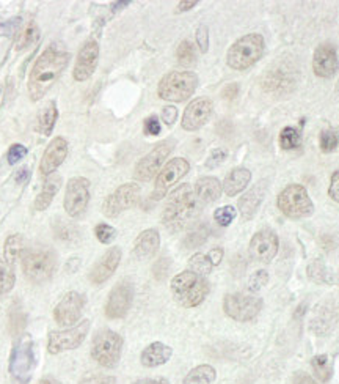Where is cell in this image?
Here are the masks:
<instances>
[{
    "instance_id": "14",
    "label": "cell",
    "mask_w": 339,
    "mask_h": 384,
    "mask_svg": "<svg viewBox=\"0 0 339 384\" xmlns=\"http://www.w3.org/2000/svg\"><path fill=\"white\" fill-rule=\"evenodd\" d=\"M190 171L189 161L184 158H174L168 161L165 166L161 168V172L157 173L156 183H154V191H153V199L161 200L167 195L172 186L176 184L181 178L187 175V172Z\"/></svg>"
},
{
    "instance_id": "64",
    "label": "cell",
    "mask_w": 339,
    "mask_h": 384,
    "mask_svg": "<svg viewBox=\"0 0 339 384\" xmlns=\"http://www.w3.org/2000/svg\"><path fill=\"white\" fill-rule=\"evenodd\" d=\"M336 132H338V137H339V130H338V131H336Z\"/></svg>"
},
{
    "instance_id": "27",
    "label": "cell",
    "mask_w": 339,
    "mask_h": 384,
    "mask_svg": "<svg viewBox=\"0 0 339 384\" xmlns=\"http://www.w3.org/2000/svg\"><path fill=\"white\" fill-rule=\"evenodd\" d=\"M195 194L203 205H209L220 199L223 192V184H221L215 177H203L195 184Z\"/></svg>"
},
{
    "instance_id": "56",
    "label": "cell",
    "mask_w": 339,
    "mask_h": 384,
    "mask_svg": "<svg viewBox=\"0 0 339 384\" xmlns=\"http://www.w3.org/2000/svg\"><path fill=\"white\" fill-rule=\"evenodd\" d=\"M221 95H223V98H225V100H228V101L235 100V98L239 95V85L235 84V82L228 84L225 87V89H223V91H221Z\"/></svg>"
},
{
    "instance_id": "55",
    "label": "cell",
    "mask_w": 339,
    "mask_h": 384,
    "mask_svg": "<svg viewBox=\"0 0 339 384\" xmlns=\"http://www.w3.org/2000/svg\"><path fill=\"white\" fill-rule=\"evenodd\" d=\"M223 249L221 247H214L210 249L209 254H208V259L210 263H212V266H219L221 263V260H223Z\"/></svg>"
},
{
    "instance_id": "50",
    "label": "cell",
    "mask_w": 339,
    "mask_h": 384,
    "mask_svg": "<svg viewBox=\"0 0 339 384\" xmlns=\"http://www.w3.org/2000/svg\"><path fill=\"white\" fill-rule=\"evenodd\" d=\"M325 274V268L322 263H319V261H315L311 266L308 268V276L309 279H313L314 282H324L322 276Z\"/></svg>"
},
{
    "instance_id": "19",
    "label": "cell",
    "mask_w": 339,
    "mask_h": 384,
    "mask_svg": "<svg viewBox=\"0 0 339 384\" xmlns=\"http://www.w3.org/2000/svg\"><path fill=\"white\" fill-rule=\"evenodd\" d=\"M99 59V44L95 40H90L84 46H82L77 59H75V65L73 69V78L77 82H84V80L90 79L95 69L98 67Z\"/></svg>"
},
{
    "instance_id": "20",
    "label": "cell",
    "mask_w": 339,
    "mask_h": 384,
    "mask_svg": "<svg viewBox=\"0 0 339 384\" xmlns=\"http://www.w3.org/2000/svg\"><path fill=\"white\" fill-rule=\"evenodd\" d=\"M214 104L209 98H196L185 107L183 115V128L185 131H196L208 123L212 115Z\"/></svg>"
},
{
    "instance_id": "17",
    "label": "cell",
    "mask_w": 339,
    "mask_h": 384,
    "mask_svg": "<svg viewBox=\"0 0 339 384\" xmlns=\"http://www.w3.org/2000/svg\"><path fill=\"white\" fill-rule=\"evenodd\" d=\"M85 298L77 292H68L54 309V318L60 326H73L80 320L84 312Z\"/></svg>"
},
{
    "instance_id": "49",
    "label": "cell",
    "mask_w": 339,
    "mask_h": 384,
    "mask_svg": "<svg viewBox=\"0 0 339 384\" xmlns=\"http://www.w3.org/2000/svg\"><path fill=\"white\" fill-rule=\"evenodd\" d=\"M145 134H148V136H157V134H161V121L159 119L156 117V115H151V117H148L145 120Z\"/></svg>"
},
{
    "instance_id": "39",
    "label": "cell",
    "mask_w": 339,
    "mask_h": 384,
    "mask_svg": "<svg viewBox=\"0 0 339 384\" xmlns=\"http://www.w3.org/2000/svg\"><path fill=\"white\" fill-rule=\"evenodd\" d=\"M176 57H178V62L183 67L192 65V63H195V59H196L195 46L192 44L189 40H184V42H181L179 46H178Z\"/></svg>"
},
{
    "instance_id": "3",
    "label": "cell",
    "mask_w": 339,
    "mask_h": 384,
    "mask_svg": "<svg viewBox=\"0 0 339 384\" xmlns=\"http://www.w3.org/2000/svg\"><path fill=\"white\" fill-rule=\"evenodd\" d=\"M209 290L208 279L190 270L179 272L172 281L173 298L183 307L200 306L209 295Z\"/></svg>"
},
{
    "instance_id": "58",
    "label": "cell",
    "mask_w": 339,
    "mask_h": 384,
    "mask_svg": "<svg viewBox=\"0 0 339 384\" xmlns=\"http://www.w3.org/2000/svg\"><path fill=\"white\" fill-rule=\"evenodd\" d=\"M132 384H170L167 378L157 376V378H142V380L134 381Z\"/></svg>"
},
{
    "instance_id": "40",
    "label": "cell",
    "mask_w": 339,
    "mask_h": 384,
    "mask_svg": "<svg viewBox=\"0 0 339 384\" xmlns=\"http://www.w3.org/2000/svg\"><path fill=\"white\" fill-rule=\"evenodd\" d=\"M189 266H190V271H194V272H196V274H201V276L209 274L214 268L212 263L209 261L208 255H204V254H195L194 257L190 259Z\"/></svg>"
},
{
    "instance_id": "62",
    "label": "cell",
    "mask_w": 339,
    "mask_h": 384,
    "mask_svg": "<svg viewBox=\"0 0 339 384\" xmlns=\"http://www.w3.org/2000/svg\"><path fill=\"white\" fill-rule=\"evenodd\" d=\"M129 5V2H118V3H113V7H116L115 10H120L121 7H127Z\"/></svg>"
},
{
    "instance_id": "48",
    "label": "cell",
    "mask_w": 339,
    "mask_h": 384,
    "mask_svg": "<svg viewBox=\"0 0 339 384\" xmlns=\"http://www.w3.org/2000/svg\"><path fill=\"white\" fill-rule=\"evenodd\" d=\"M226 156H228V151L225 148H215L209 156V159L206 162V167H209V168L219 167L220 164H223Z\"/></svg>"
},
{
    "instance_id": "23",
    "label": "cell",
    "mask_w": 339,
    "mask_h": 384,
    "mask_svg": "<svg viewBox=\"0 0 339 384\" xmlns=\"http://www.w3.org/2000/svg\"><path fill=\"white\" fill-rule=\"evenodd\" d=\"M121 249L120 247H110L107 252H105L101 259H99L98 263L91 268L89 279L93 285H101L107 282L110 277L113 276L116 268L120 266L121 261Z\"/></svg>"
},
{
    "instance_id": "35",
    "label": "cell",
    "mask_w": 339,
    "mask_h": 384,
    "mask_svg": "<svg viewBox=\"0 0 339 384\" xmlns=\"http://www.w3.org/2000/svg\"><path fill=\"white\" fill-rule=\"evenodd\" d=\"M311 365L315 376L320 383H329L333 375V365L327 354H318L311 359Z\"/></svg>"
},
{
    "instance_id": "6",
    "label": "cell",
    "mask_w": 339,
    "mask_h": 384,
    "mask_svg": "<svg viewBox=\"0 0 339 384\" xmlns=\"http://www.w3.org/2000/svg\"><path fill=\"white\" fill-rule=\"evenodd\" d=\"M22 271L32 283H44L57 271V259L49 249H30L22 257Z\"/></svg>"
},
{
    "instance_id": "52",
    "label": "cell",
    "mask_w": 339,
    "mask_h": 384,
    "mask_svg": "<svg viewBox=\"0 0 339 384\" xmlns=\"http://www.w3.org/2000/svg\"><path fill=\"white\" fill-rule=\"evenodd\" d=\"M178 119V109L174 106H165L162 109V120L165 121V125L172 126Z\"/></svg>"
},
{
    "instance_id": "8",
    "label": "cell",
    "mask_w": 339,
    "mask_h": 384,
    "mask_svg": "<svg viewBox=\"0 0 339 384\" xmlns=\"http://www.w3.org/2000/svg\"><path fill=\"white\" fill-rule=\"evenodd\" d=\"M277 207L284 216L291 219H302L311 216L314 211L313 200L309 199L308 191L302 184H289L280 192Z\"/></svg>"
},
{
    "instance_id": "25",
    "label": "cell",
    "mask_w": 339,
    "mask_h": 384,
    "mask_svg": "<svg viewBox=\"0 0 339 384\" xmlns=\"http://www.w3.org/2000/svg\"><path fill=\"white\" fill-rule=\"evenodd\" d=\"M266 189H267V183L259 182L258 184H255L248 192H245L241 199H239V213H241L244 220H250L255 218V214H256V211H258L262 199H264Z\"/></svg>"
},
{
    "instance_id": "9",
    "label": "cell",
    "mask_w": 339,
    "mask_h": 384,
    "mask_svg": "<svg viewBox=\"0 0 339 384\" xmlns=\"http://www.w3.org/2000/svg\"><path fill=\"white\" fill-rule=\"evenodd\" d=\"M33 340L28 335H24L16 343L10 356V374L19 384H27L30 381L33 369L37 367L35 359Z\"/></svg>"
},
{
    "instance_id": "45",
    "label": "cell",
    "mask_w": 339,
    "mask_h": 384,
    "mask_svg": "<svg viewBox=\"0 0 339 384\" xmlns=\"http://www.w3.org/2000/svg\"><path fill=\"white\" fill-rule=\"evenodd\" d=\"M26 155H27V147H26V145H22V143H13V145H11V147H10L8 155H7L8 164H10V166L17 164V162H19L22 158H26Z\"/></svg>"
},
{
    "instance_id": "12",
    "label": "cell",
    "mask_w": 339,
    "mask_h": 384,
    "mask_svg": "<svg viewBox=\"0 0 339 384\" xmlns=\"http://www.w3.org/2000/svg\"><path fill=\"white\" fill-rule=\"evenodd\" d=\"M173 148V141H163L157 143L148 155L143 156L137 162L136 168H134V177H136V180H138V182H149V180H153L161 172V167L163 166V162H165Z\"/></svg>"
},
{
    "instance_id": "32",
    "label": "cell",
    "mask_w": 339,
    "mask_h": 384,
    "mask_svg": "<svg viewBox=\"0 0 339 384\" xmlns=\"http://www.w3.org/2000/svg\"><path fill=\"white\" fill-rule=\"evenodd\" d=\"M39 37H41V33H39V27H38L37 22H35V21L27 22V24L22 27L19 37H17L16 49L17 51H24V49L32 48L33 44L38 43Z\"/></svg>"
},
{
    "instance_id": "57",
    "label": "cell",
    "mask_w": 339,
    "mask_h": 384,
    "mask_svg": "<svg viewBox=\"0 0 339 384\" xmlns=\"http://www.w3.org/2000/svg\"><path fill=\"white\" fill-rule=\"evenodd\" d=\"M28 178H30V171H28L27 167L19 168V171H17V172H16V175H15L16 183H19V184L27 183V182H28Z\"/></svg>"
},
{
    "instance_id": "2",
    "label": "cell",
    "mask_w": 339,
    "mask_h": 384,
    "mask_svg": "<svg viewBox=\"0 0 339 384\" xmlns=\"http://www.w3.org/2000/svg\"><path fill=\"white\" fill-rule=\"evenodd\" d=\"M203 207L195 189L190 184H181L168 195L162 213V224L170 232L183 230L200 216Z\"/></svg>"
},
{
    "instance_id": "63",
    "label": "cell",
    "mask_w": 339,
    "mask_h": 384,
    "mask_svg": "<svg viewBox=\"0 0 339 384\" xmlns=\"http://www.w3.org/2000/svg\"><path fill=\"white\" fill-rule=\"evenodd\" d=\"M336 90H339V82H338V87H336Z\"/></svg>"
},
{
    "instance_id": "34",
    "label": "cell",
    "mask_w": 339,
    "mask_h": 384,
    "mask_svg": "<svg viewBox=\"0 0 339 384\" xmlns=\"http://www.w3.org/2000/svg\"><path fill=\"white\" fill-rule=\"evenodd\" d=\"M54 234L58 241L66 244H75L80 240V232L77 229V225L65 222V220H58L54 225Z\"/></svg>"
},
{
    "instance_id": "28",
    "label": "cell",
    "mask_w": 339,
    "mask_h": 384,
    "mask_svg": "<svg viewBox=\"0 0 339 384\" xmlns=\"http://www.w3.org/2000/svg\"><path fill=\"white\" fill-rule=\"evenodd\" d=\"M251 182V172L247 167H236L228 173L223 182V191L228 197H235L247 188Z\"/></svg>"
},
{
    "instance_id": "60",
    "label": "cell",
    "mask_w": 339,
    "mask_h": 384,
    "mask_svg": "<svg viewBox=\"0 0 339 384\" xmlns=\"http://www.w3.org/2000/svg\"><path fill=\"white\" fill-rule=\"evenodd\" d=\"M196 0H192V2H179L178 3V13H184V11H189L194 7H196Z\"/></svg>"
},
{
    "instance_id": "30",
    "label": "cell",
    "mask_w": 339,
    "mask_h": 384,
    "mask_svg": "<svg viewBox=\"0 0 339 384\" xmlns=\"http://www.w3.org/2000/svg\"><path fill=\"white\" fill-rule=\"evenodd\" d=\"M58 119V109L55 101H49L44 107H41L37 117V131L43 136H49L54 130L55 121Z\"/></svg>"
},
{
    "instance_id": "7",
    "label": "cell",
    "mask_w": 339,
    "mask_h": 384,
    "mask_svg": "<svg viewBox=\"0 0 339 384\" xmlns=\"http://www.w3.org/2000/svg\"><path fill=\"white\" fill-rule=\"evenodd\" d=\"M122 337L112 329H102L93 337L91 358L105 369H113L120 363L122 353Z\"/></svg>"
},
{
    "instance_id": "16",
    "label": "cell",
    "mask_w": 339,
    "mask_h": 384,
    "mask_svg": "<svg viewBox=\"0 0 339 384\" xmlns=\"http://www.w3.org/2000/svg\"><path fill=\"white\" fill-rule=\"evenodd\" d=\"M134 299V287L129 282H120L115 285L109 295L105 304V317L110 320H120L127 315Z\"/></svg>"
},
{
    "instance_id": "13",
    "label": "cell",
    "mask_w": 339,
    "mask_h": 384,
    "mask_svg": "<svg viewBox=\"0 0 339 384\" xmlns=\"http://www.w3.org/2000/svg\"><path fill=\"white\" fill-rule=\"evenodd\" d=\"M90 203V182L84 177H74L66 184L65 211L68 216L79 218L85 213Z\"/></svg>"
},
{
    "instance_id": "24",
    "label": "cell",
    "mask_w": 339,
    "mask_h": 384,
    "mask_svg": "<svg viewBox=\"0 0 339 384\" xmlns=\"http://www.w3.org/2000/svg\"><path fill=\"white\" fill-rule=\"evenodd\" d=\"M161 246V235L156 229L143 230L134 243V257L137 260L153 259Z\"/></svg>"
},
{
    "instance_id": "59",
    "label": "cell",
    "mask_w": 339,
    "mask_h": 384,
    "mask_svg": "<svg viewBox=\"0 0 339 384\" xmlns=\"http://www.w3.org/2000/svg\"><path fill=\"white\" fill-rule=\"evenodd\" d=\"M292 384H315V381L308 374H302V372H299V374H295L294 380H292Z\"/></svg>"
},
{
    "instance_id": "26",
    "label": "cell",
    "mask_w": 339,
    "mask_h": 384,
    "mask_svg": "<svg viewBox=\"0 0 339 384\" xmlns=\"http://www.w3.org/2000/svg\"><path fill=\"white\" fill-rule=\"evenodd\" d=\"M173 356V348L165 345L162 342H153L151 345H148L140 354V363L145 367L148 369H154L159 367V365L167 364L170 358Z\"/></svg>"
},
{
    "instance_id": "15",
    "label": "cell",
    "mask_w": 339,
    "mask_h": 384,
    "mask_svg": "<svg viewBox=\"0 0 339 384\" xmlns=\"http://www.w3.org/2000/svg\"><path fill=\"white\" fill-rule=\"evenodd\" d=\"M140 186L136 183L121 184L118 189H115L102 203V213L107 218L120 216L122 211L131 209L138 202Z\"/></svg>"
},
{
    "instance_id": "22",
    "label": "cell",
    "mask_w": 339,
    "mask_h": 384,
    "mask_svg": "<svg viewBox=\"0 0 339 384\" xmlns=\"http://www.w3.org/2000/svg\"><path fill=\"white\" fill-rule=\"evenodd\" d=\"M68 156V142L63 137L52 139L48 148L44 150L43 158L39 162V173L43 177H51Z\"/></svg>"
},
{
    "instance_id": "33",
    "label": "cell",
    "mask_w": 339,
    "mask_h": 384,
    "mask_svg": "<svg viewBox=\"0 0 339 384\" xmlns=\"http://www.w3.org/2000/svg\"><path fill=\"white\" fill-rule=\"evenodd\" d=\"M24 251V238L19 234L10 235L3 244V260L10 265H15V261L21 257Z\"/></svg>"
},
{
    "instance_id": "38",
    "label": "cell",
    "mask_w": 339,
    "mask_h": 384,
    "mask_svg": "<svg viewBox=\"0 0 339 384\" xmlns=\"http://www.w3.org/2000/svg\"><path fill=\"white\" fill-rule=\"evenodd\" d=\"M300 143H302L300 131L295 130V128L288 126V128H284L282 134H280V145H282L283 150L299 148Z\"/></svg>"
},
{
    "instance_id": "37",
    "label": "cell",
    "mask_w": 339,
    "mask_h": 384,
    "mask_svg": "<svg viewBox=\"0 0 339 384\" xmlns=\"http://www.w3.org/2000/svg\"><path fill=\"white\" fill-rule=\"evenodd\" d=\"M208 236H209V229H208V225H198V227H195L194 230L190 232L189 235H187V236L184 238L183 246H184L185 249L200 247L203 243H206Z\"/></svg>"
},
{
    "instance_id": "31",
    "label": "cell",
    "mask_w": 339,
    "mask_h": 384,
    "mask_svg": "<svg viewBox=\"0 0 339 384\" xmlns=\"http://www.w3.org/2000/svg\"><path fill=\"white\" fill-rule=\"evenodd\" d=\"M217 378V372L209 364L198 365L185 375L183 384H212Z\"/></svg>"
},
{
    "instance_id": "43",
    "label": "cell",
    "mask_w": 339,
    "mask_h": 384,
    "mask_svg": "<svg viewBox=\"0 0 339 384\" xmlns=\"http://www.w3.org/2000/svg\"><path fill=\"white\" fill-rule=\"evenodd\" d=\"M95 235H96L99 243L110 244V243L115 241L116 230L113 229L112 225H109V224H98L95 227Z\"/></svg>"
},
{
    "instance_id": "47",
    "label": "cell",
    "mask_w": 339,
    "mask_h": 384,
    "mask_svg": "<svg viewBox=\"0 0 339 384\" xmlns=\"http://www.w3.org/2000/svg\"><path fill=\"white\" fill-rule=\"evenodd\" d=\"M196 44L203 54L209 51V28L208 26H200L196 28Z\"/></svg>"
},
{
    "instance_id": "21",
    "label": "cell",
    "mask_w": 339,
    "mask_h": 384,
    "mask_svg": "<svg viewBox=\"0 0 339 384\" xmlns=\"http://www.w3.org/2000/svg\"><path fill=\"white\" fill-rule=\"evenodd\" d=\"M339 60L336 48L330 43L318 46L313 55V71L322 79H330L338 73Z\"/></svg>"
},
{
    "instance_id": "36",
    "label": "cell",
    "mask_w": 339,
    "mask_h": 384,
    "mask_svg": "<svg viewBox=\"0 0 339 384\" xmlns=\"http://www.w3.org/2000/svg\"><path fill=\"white\" fill-rule=\"evenodd\" d=\"M16 274L13 270V265L7 263V261L0 259V295H7L15 287Z\"/></svg>"
},
{
    "instance_id": "53",
    "label": "cell",
    "mask_w": 339,
    "mask_h": 384,
    "mask_svg": "<svg viewBox=\"0 0 339 384\" xmlns=\"http://www.w3.org/2000/svg\"><path fill=\"white\" fill-rule=\"evenodd\" d=\"M329 195L333 200L339 203V171H336L331 175L330 186H329Z\"/></svg>"
},
{
    "instance_id": "11",
    "label": "cell",
    "mask_w": 339,
    "mask_h": 384,
    "mask_svg": "<svg viewBox=\"0 0 339 384\" xmlns=\"http://www.w3.org/2000/svg\"><path fill=\"white\" fill-rule=\"evenodd\" d=\"M90 323V320H84L68 329L52 331L48 335V351L51 354H60L79 348L89 334Z\"/></svg>"
},
{
    "instance_id": "46",
    "label": "cell",
    "mask_w": 339,
    "mask_h": 384,
    "mask_svg": "<svg viewBox=\"0 0 339 384\" xmlns=\"http://www.w3.org/2000/svg\"><path fill=\"white\" fill-rule=\"evenodd\" d=\"M115 376L101 375V374H90L82 378L79 384H115Z\"/></svg>"
},
{
    "instance_id": "51",
    "label": "cell",
    "mask_w": 339,
    "mask_h": 384,
    "mask_svg": "<svg viewBox=\"0 0 339 384\" xmlns=\"http://www.w3.org/2000/svg\"><path fill=\"white\" fill-rule=\"evenodd\" d=\"M21 26V19L19 17H15V19L2 22L0 24V35H5V37H8V35H13L17 28Z\"/></svg>"
},
{
    "instance_id": "54",
    "label": "cell",
    "mask_w": 339,
    "mask_h": 384,
    "mask_svg": "<svg viewBox=\"0 0 339 384\" xmlns=\"http://www.w3.org/2000/svg\"><path fill=\"white\" fill-rule=\"evenodd\" d=\"M22 328H24V315H22V313H13V315H11V323H10L11 333L17 335L22 331Z\"/></svg>"
},
{
    "instance_id": "4",
    "label": "cell",
    "mask_w": 339,
    "mask_h": 384,
    "mask_svg": "<svg viewBox=\"0 0 339 384\" xmlns=\"http://www.w3.org/2000/svg\"><path fill=\"white\" fill-rule=\"evenodd\" d=\"M266 51V42L259 33H248L245 37L239 38L237 42L228 49L226 63L228 67L236 69V71H244L253 67L256 62L262 59Z\"/></svg>"
},
{
    "instance_id": "41",
    "label": "cell",
    "mask_w": 339,
    "mask_h": 384,
    "mask_svg": "<svg viewBox=\"0 0 339 384\" xmlns=\"http://www.w3.org/2000/svg\"><path fill=\"white\" fill-rule=\"evenodd\" d=\"M339 145V137L338 132L333 130H324L320 132V150L324 151V153H331V151H335Z\"/></svg>"
},
{
    "instance_id": "42",
    "label": "cell",
    "mask_w": 339,
    "mask_h": 384,
    "mask_svg": "<svg viewBox=\"0 0 339 384\" xmlns=\"http://www.w3.org/2000/svg\"><path fill=\"white\" fill-rule=\"evenodd\" d=\"M235 219H236V209L231 205L220 207L215 209L214 213V220L221 227H228Z\"/></svg>"
},
{
    "instance_id": "44",
    "label": "cell",
    "mask_w": 339,
    "mask_h": 384,
    "mask_svg": "<svg viewBox=\"0 0 339 384\" xmlns=\"http://www.w3.org/2000/svg\"><path fill=\"white\" fill-rule=\"evenodd\" d=\"M268 282V274H267V271L264 270H259V271H256L253 276L250 277V281H248V292L250 293H256V292H259V290L264 287V285H267Z\"/></svg>"
},
{
    "instance_id": "1",
    "label": "cell",
    "mask_w": 339,
    "mask_h": 384,
    "mask_svg": "<svg viewBox=\"0 0 339 384\" xmlns=\"http://www.w3.org/2000/svg\"><path fill=\"white\" fill-rule=\"evenodd\" d=\"M69 63V54L57 44L49 46L38 57L28 76V95L32 101H39L54 85Z\"/></svg>"
},
{
    "instance_id": "29",
    "label": "cell",
    "mask_w": 339,
    "mask_h": 384,
    "mask_svg": "<svg viewBox=\"0 0 339 384\" xmlns=\"http://www.w3.org/2000/svg\"><path fill=\"white\" fill-rule=\"evenodd\" d=\"M60 184H62L60 177H49L48 182H46L43 184V188H41L38 197L35 199L33 208L37 209V211H44V209L51 205L52 200H54L58 189H60Z\"/></svg>"
},
{
    "instance_id": "18",
    "label": "cell",
    "mask_w": 339,
    "mask_h": 384,
    "mask_svg": "<svg viewBox=\"0 0 339 384\" xmlns=\"http://www.w3.org/2000/svg\"><path fill=\"white\" fill-rule=\"evenodd\" d=\"M280 241L278 236L273 234L272 230H259L258 234H255L253 238L250 240V255L251 259L256 261H261V263H268V261L273 260L275 255L278 252Z\"/></svg>"
},
{
    "instance_id": "61",
    "label": "cell",
    "mask_w": 339,
    "mask_h": 384,
    "mask_svg": "<svg viewBox=\"0 0 339 384\" xmlns=\"http://www.w3.org/2000/svg\"><path fill=\"white\" fill-rule=\"evenodd\" d=\"M38 384H62V383L58 381L57 378H54V376H44L43 380H41Z\"/></svg>"
},
{
    "instance_id": "5",
    "label": "cell",
    "mask_w": 339,
    "mask_h": 384,
    "mask_svg": "<svg viewBox=\"0 0 339 384\" xmlns=\"http://www.w3.org/2000/svg\"><path fill=\"white\" fill-rule=\"evenodd\" d=\"M198 87V76L192 71H172L163 76L157 87L162 100L183 103L194 95Z\"/></svg>"
},
{
    "instance_id": "10",
    "label": "cell",
    "mask_w": 339,
    "mask_h": 384,
    "mask_svg": "<svg viewBox=\"0 0 339 384\" xmlns=\"http://www.w3.org/2000/svg\"><path fill=\"white\" fill-rule=\"evenodd\" d=\"M262 309V299L253 293H231L223 299V311L236 322H251Z\"/></svg>"
}]
</instances>
